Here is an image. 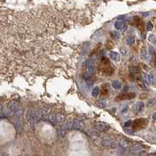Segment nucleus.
<instances>
[{
    "label": "nucleus",
    "mask_w": 156,
    "mask_h": 156,
    "mask_svg": "<svg viewBox=\"0 0 156 156\" xmlns=\"http://www.w3.org/2000/svg\"><path fill=\"white\" fill-rule=\"evenodd\" d=\"M119 145L122 148H127L130 145L129 142L125 141V140H122L119 142Z\"/></svg>",
    "instance_id": "9b49d317"
},
{
    "label": "nucleus",
    "mask_w": 156,
    "mask_h": 156,
    "mask_svg": "<svg viewBox=\"0 0 156 156\" xmlns=\"http://www.w3.org/2000/svg\"><path fill=\"white\" fill-rule=\"evenodd\" d=\"M56 120H57V123H63L65 120V116L63 114H57Z\"/></svg>",
    "instance_id": "ddd939ff"
},
{
    "label": "nucleus",
    "mask_w": 156,
    "mask_h": 156,
    "mask_svg": "<svg viewBox=\"0 0 156 156\" xmlns=\"http://www.w3.org/2000/svg\"><path fill=\"white\" fill-rule=\"evenodd\" d=\"M86 66H87V70H88L90 73H91V74H92V73H94V71H95V65H94V63L93 62L88 61V62L87 63Z\"/></svg>",
    "instance_id": "6e6552de"
},
{
    "label": "nucleus",
    "mask_w": 156,
    "mask_h": 156,
    "mask_svg": "<svg viewBox=\"0 0 156 156\" xmlns=\"http://www.w3.org/2000/svg\"><path fill=\"white\" fill-rule=\"evenodd\" d=\"M112 84H113V87L115 89H116V90L120 89L121 87H122L121 83H120L119 81H118V80H113V83H112Z\"/></svg>",
    "instance_id": "4468645a"
},
{
    "label": "nucleus",
    "mask_w": 156,
    "mask_h": 156,
    "mask_svg": "<svg viewBox=\"0 0 156 156\" xmlns=\"http://www.w3.org/2000/svg\"><path fill=\"white\" fill-rule=\"evenodd\" d=\"M8 108L13 113V115L16 117L20 118V117H21L23 116L24 110L20 106V105L18 104V102H16V101H11V102H9V104H8Z\"/></svg>",
    "instance_id": "f257e3e1"
},
{
    "label": "nucleus",
    "mask_w": 156,
    "mask_h": 156,
    "mask_svg": "<svg viewBox=\"0 0 156 156\" xmlns=\"http://www.w3.org/2000/svg\"><path fill=\"white\" fill-rule=\"evenodd\" d=\"M144 152V148L143 146H141V144H136L133 145L132 149H131V152L134 153V154H138L141 155V152Z\"/></svg>",
    "instance_id": "423d86ee"
},
{
    "label": "nucleus",
    "mask_w": 156,
    "mask_h": 156,
    "mask_svg": "<svg viewBox=\"0 0 156 156\" xmlns=\"http://www.w3.org/2000/svg\"><path fill=\"white\" fill-rule=\"evenodd\" d=\"M124 27V22L122 20H117L115 23V27L117 30H121Z\"/></svg>",
    "instance_id": "9d476101"
},
{
    "label": "nucleus",
    "mask_w": 156,
    "mask_h": 156,
    "mask_svg": "<svg viewBox=\"0 0 156 156\" xmlns=\"http://www.w3.org/2000/svg\"><path fill=\"white\" fill-rule=\"evenodd\" d=\"M84 128V123L81 120L74 119L67 122L66 129L67 130H83Z\"/></svg>",
    "instance_id": "f03ea898"
},
{
    "label": "nucleus",
    "mask_w": 156,
    "mask_h": 156,
    "mask_svg": "<svg viewBox=\"0 0 156 156\" xmlns=\"http://www.w3.org/2000/svg\"><path fill=\"white\" fill-rule=\"evenodd\" d=\"M94 128L98 130V131H101V132H103V131H107L109 129V126L105 122H97L94 124Z\"/></svg>",
    "instance_id": "20e7f679"
},
{
    "label": "nucleus",
    "mask_w": 156,
    "mask_h": 156,
    "mask_svg": "<svg viewBox=\"0 0 156 156\" xmlns=\"http://www.w3.org/2000/svg\"><path fill=\"white\" fill-rule=\"evenodd\" d=\"M149 41H150L151 42H152V43H153V44H156L155 36L154 35H150V36H149Z\"/></svg>",
    "instance_id": "6ab92c4d"
},
{
    "label": "nucleus",
    "mask_w": 156,
    "mask_h": 156,
    "mask_svg": "<svg viewBox=\"0 0 156 156\" xmlns=\"http://www.w3.org/2000/svg\"><path fill=\"white\" fill-rule=\"evenodd\" d=\"M131 124H132V121H131V120H129V121H127V122H126L124 123V126H125L126 127H129V126H131Z\"/></svg>",
    "instance_id": "412c9836"
},
{
    "label": "nucleus",
    "mask_w": 156,
    "mask_h": 156,
    "mask_svg": "<svg viewBox=\"0 0 156 156\" xmlns=\"http://www.w3.org/2000/svg\"><path fill=\"white\" fill-rule=\"evenodd\" d=\"M144 119H137L135 120L134 122V126H137V128H141V126H142V127H144L145 126V124H144Z\"/></svg>",
    "instance_id": "1a4fd4ad"
},
{
    "label": "nucleus",
    "mask_w": 156,
    "mask_h": 156,
    "mask_svg": "<svg viewBox=\"0 0 156 156\" xmlns=\"http://www.w3.org/2000/svg\"><path fill=\"white\" fill-rule=\"evenodd\" d=\"M120 51H121V53L122 55H126V49L124 48H120Z\"/></svg>",
    "instance_id": "5701e85b"
},
{
    "label": "nucleus",
    "mask_w": 156,
    "mask_h": 156,
    "mask_svg": "<svg viewBox=\"0 0 156 156\" xmlns=\"http://www.w3.org/2000/svg\"><path fill=\"white\" fill-rule=\"evenodd\" d=\"M99 94V88L98 87H95L92 90V96L93 97H97Z\"/></svg>",
    "instance_id": "dca6fc26"
},
{
    "label": "nucleus",
    "mask_w": 156,
    "mask_h": 156,
    "mask_svg": "<svg viewBox=\"0 0 156 156\" xmlns=\"http://www.w3.org/2000/svg\"><path fill=\"white\" fill-rule=\"evenodd\" d=\"M144 105L143 102H138L137 104V112H141L143 108H144Z\"/></svg>",
    "instance_id": "f3484780"
},
{
    "label": "nucleus",
    "mask_w": 156,
    "mask_h": 156,
    "mask_svg": "<svg viewBox=\"0 0 156 156\" xmlns=\"http://www.w3.org/2000/svg\"><path fill=\"white\" fill-rule=\"evenodd\" d=\"M113 35H114V36H115V38L116 39H118L119 37H120V34H119V32H117V31H113Z\"/></svg>",
    "instance_id": "4be33fe9"
},
{
    "label": "nucleus",
    "mask_w": 156,
    "mask_h": 156,
    "mask_svg": "<svg viewBox=\"0 0 156 156\" xmlns=\"http://www.w3.org/2000/svg\"><path fill=\"white\" fill-rule=\"evenodd\" d=\"M48 119L50 121V122L53 125H55L57 123V120H56V114H51L48 116Z\"/></svg>",
    "instance_id": "f8f14e48"
},
{
    "label": "nucleus",
    "mask_w": 156,
    "mask_h": 156,
    "mask_svg": "<svg viewBox=\"0 0 156 156\" xmlns=\"http://www.w3.org/2000/svg\"><path fill=\"white\" fill-rule=\"evenodd\" d=\"M109 55L110 57L113 59V60H117L119 59V54L116 52H111L109 53Z\"/></svg>",
    "instance_id": "2eb2a0df"
},
{
    "label": "nucleus",
    "mask_w": 156,
    "mask_h": 156,
    "mask_svg": "<svg viewBox=\"0 0 156 156\" xmlns=\"http://www.w3.org/2000/svg\"><path fill=\"white\" fill-rule=\"evenodd\" d=\"M153 27H154V26H153L152 23V22H148V24H147V31H152L153 29Z\"/></svg>",
    "instance_id": "a211bd4d"
},
{
    "label": "nucleus",
    "mask_w": 156,
    "mask_h": 156,
    "mask_svg": "<svg viewBox=\"0 0 156 156\" xmlns=\"http://www.w3.org/2000/svg\"><path fill=\"white\" fill-rule=\"evenodd\" d=\"M133 41H134L133 38L130 37V38H128L126 39V42H127V44H131L132 43H133Z\"/></svg>",
    "instance_id": "aec40b11"
},
{
    "label": "nucleus",
    "mask_w": 156,
    "mask_h": 156,
    "mask_svg": "<svg viewBox=\"0 0 156 156\" xmlns=\"http://www.w3.org/2000/svg\"><path fill=\"white\" fill-rule=\"evenodd\" d=\"M27 121L30 123V125L31 126V127L34 126L35 124V122L37 120V119H36V114L34 112V110L29 109L27 111Z\"/></svg>",
    "instance_id": "7ed1b4c3"
},
{
    "label": "nucleus",
    "mask_w": 156,
    "mask_h": 156,
    "mask_svg": "<svg viewBox=\"0 0 156 156\" xmlns=\"http://www.w3.org/2000/svg\"><path fill=\"white\" fill-rule=\"evenodd\" d=\"M153 119L155 120V113H154V115H153Z\"/></svg>",
    "instance_id": "b1692460"
},
{
    "label": "nucleus",
    "mask_w": 156,
    "mask_h": 156,
    "mask_svg": "<svg viewBox=\"0 0 156 156\" xmlns=\"http://www.w3.org/2000/svg\"><path fill=\"white\" fill-rule=\"evenodd\" d=\"M143 78L144 80V81L148 83V84H152L154 81V78L152 75L148 74H143Z\"/></svg>",
    "instance_id": "0eeeda50"
},
{
    "label": "nucleus",
    "mask_w": 156,
    "mask_h": 156,
    "mask_svg": "<svg viewBox=\"0 0 156 156\" xmlns=\"http://www.w3.org/2000/svg\"><path fill=\"white\" fill-rule=\"evenodd\" d=\"M113 142V140L109 136H105L102 139V145L104 147H110L111 144Z\"/></svg>",
    "instance_id": "39448f33"
}]
</instances>
